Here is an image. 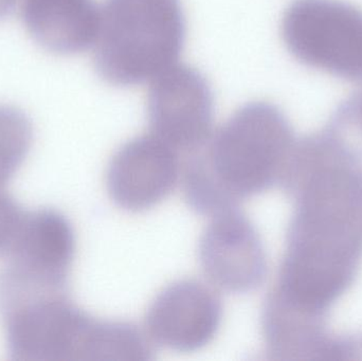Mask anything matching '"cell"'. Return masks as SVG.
Listing matches in <instances>:
<instances>
[{
    "label": "cell",
    "mask_w": 362,
    "mask_h": 361,
    "mask_svg": "<svg viewBox=\"0 0 362 361\" xmlns=\"http://www.w3.org/2000/svg\"><path fill=\"white\" fill-rule=\"evenodd\" d=\"M223 305L212 288L196 280L165 288L148 307L151 341L178 352H193L211 343L221 326Z\"/></svg>",
    "instance_id": "obj_8"
},
{
    "label": "cell",
    "mask_w": 362,
    "mask_h": 361,
    "mask_svg": "<svg viewBox=\"0 0 362 361\" xmlns=\"http://www.w3.org/2000/svg\"><path fill=\"white\" fill-rule=\"evenodd\" d=\"M21 13L28 33L48 52L76 54L97 40L100 8L93 0H23Z\"/></svg>",
    "instance_id": "obj_11"
},
{
    "label": "cell",
    "mask_w": 362,
    "mask_h": 361,
    "mask_svg": "<svg viewBox=\"0 0 362 361\" xmlns=\"http://www.w3.org/2000/svg\"><path fill=\"white\" fill-rule=\"evenodd\" d=\"M74 254L76 235L66 216L36 210L25 213L2 271L21 281L67 290Z\"/></svg>",
    "instance_id": "obj_9"
},
{
    "label": "cell",
    "mask_w": 362,
    "mask_h": 361,
    "mask_svg": "<svg viewBox=\"0 0 362 361\" xmlns=\"http://www.w3.org/2000/svg\"><path fill=\"white\" fill-rule=\"evenodd\" d=\"M291 144V125L276 106L245 104L187 157L182 177L187 205L212 218L265 192L280 175Z\"/></svg>",
    "instance_id": "obj_1"
},
{
    "label": "cell",
    "mask_w": 362,
    "mask_h": 361,
    "mask_svg": "<svg viewBox=\"0 0 362 361\" xmlns=\"http://www.w3.org/2000/svg\"><path fill=\"white\" fill-rule=\"evenodd\" d=\"M0 314L13 360H114L120 348L119 322L93 318L66 290H2Z\"/></svg>",
    "instance_id": "obj_2"
},
{
    "label": "cell",
    "mask_w": 362,
    "mask_h": 361,
    "mask_svg": "<svg viewBox=\"0 0 362 361\" xmlns=\"http://www.w3.org/2000/svg\"><path fill=\"white\" fill-rule=\"evenodd\" d=\"M185 40L180 0H105L93 45L95 70L116 86L152 82L177 64Z\"/></svg>",
    "instance_id": "obj_3"
},
{
    "label": "cell",
    "mask_w": 362,
    "mask_h": 361,
    "mask_svg": "<svg viewBox=\"0 0 362 361\" xmlns=\"http://www.w3.org/2000/svg\"><path fill=\"white\" fill-rule=\"evenodd\" d=\"M282 36L300 63L344 80L362 82V11L341 0H293Z\"/></svg>",
    "instance_id": "obj_4"
},
{
    "label": "cell",
    "mask_w": 362,
    "mask_h": 361,
    "mask_svg": "<svg viewBox=\"0 0 362 361\" xmlns=\"http://www.w3.org/2000/svg\"><path fill=\"white\" fill-rule=\"evenodd\" d=\"M180 173L177 150L151 134L119 148L108 165L106 186L119 208L142 212L173 192Z\"/></svg>",
    "instance_id": "obj_6"
},
{
    "label": "cell",
    "mask_w": 362,
    "mask_h": 361,
    "mask_svg": "<svg viewBox=\"0 0 362 361\" xmlns=\"http://www.w3.org/2000/svg\"><path fill=\"white\" fill-rule=\"evenodd\" d=\"M33 141L29 117L15 106L0 104V188L15 175Z\"/></svg>",
    "instance_id": "obj_12"
},
{
    "label": "cell",
    "mask_w": 362,
    "mask_h": 361,
    "mask_svg": "<svg viewBox=\"0 0 362 361\" xmlns=\"http://www.w3.org/2000/svg\"><path fill=\"white\" fill-rule=\"evenodd\" d=\"M148 114L153 135L177 152L191 154L212 136L211 85L195 68L175 64L152 81Z\"/></svg>",
    "instance_id": "obj_5"
},
{
    "label": "cell",
    "mask_w": 362,
    "mask_h": 361,
    "mask_svg": "<svg viewBox=\"0 0 362 361\" xmlns=\"http://www.w3.org/2000/svg\"><path fill=\"white\" fill-rule=\"evenodd\" d=\"M18 0H0V19L4 18L14 10Z\"/></svg>",
    "instance_id": "obj_14"
},
{
    "label": "cell",
    "mask_w": 362,
    "mask_h": 361,
    "mask_svg": "<svg viewBox=\"0 0 362 361\" xmlns=\"http://www.w3.org/2000/svg\"><path fill=\"white\" fill-rule=\"evenodd\" d=\"M349 265V254L342 246L319 245L310 237L293 232L276 300L293 309H317L341 290Z\"/></svg>",
    "instance_id": "obj_10"
},
{
    "label": "cell",
    "mask_w": 362,
    "mask_h": 361,
    "mask_svg": "<svg viewBox=\"0 0 362 361\" xmlns=\"http://www.w3.org/2000/svg\"><path fill=\"white\" fill-rule=\"evenodd\" d=\"M25 212L0 188V256H6L16 237Z\"/></svg>",
    "instance_id": "obj_13"
},
{
    "label": "cell",
    "mask_w": 362,
    "mask_h": 361,
    "mask_svg": "<svg viewBox=\"0 0 362 361\" xmlns=\"http://www.w3.org/2000/svg\"><path fill=\"white\" fill-rule=\"evenodd\" d=\"M199 260L208 279L233 294L253 292L266 275L261 239L238 208L212 216L200 239Z\"/></svg>",
    "instance_id": "obj_7"
}]
</instances>
